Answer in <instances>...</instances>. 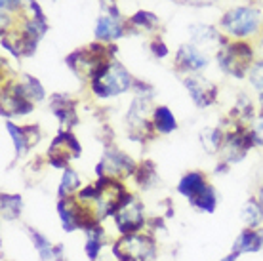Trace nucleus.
Segmentation results:
<instances>
[{
	"label": "nucleus",
	"instance_id": "nucleus-1",
	"mask_svg": "<svg viewBox=\"0 0 263 261\" xmlns=\"http://www.w3.org/2000/svg\"><path fill=\"white\" fill-rule=\"evenodd\" d=\"M132 86V74L119 61H109L101 67L92 79V91L98 98L120 96Z\"/></svg>",
	"mask_w": 263,
	"mask_h": 261
},
{
	"label": "nucleus",
	"instance_id": "nucleus-2",
	"mask_svg": "<svg viewBox=\"0 0 263 261\" xmlns=\"http://www.w3.org/2000/svg\"><path fill=\"white\" fill-rule=\"evenodd\" d=\"M112 254L119 261H157V244L149 235H126L112 246Z\"/></svg>",
	"mask_w": 263,
	"mask_h": 261
},
{
	"label": "nucleus",
	"instance_id": "nucleus-29",
	"mask_svg": "<svg viewBox=\"0 0 263 261\" xmlns=\"http://www.w3.org/2000/svg\"><path fill=\"white\" fill-rule=\"evenodd\" d=\"M151 52L157 55V58H166L168 55V48H166V44L162 42V40H153V44H151Z\"/></svg>",
	"mask_w": 263,
	"mask_h": 261
},
{
	"label": "nucleus",
	"instance_id": "nucleus-21",
	"mask_svg": "<svg viewBox=\"0 0 263 261\" xmlns=\"http://www.w3.org/2000/svg\"><path fill=\"white\" fill-rule=\"evenodd\" d=\"M202 145L204 149L208 151V153H219L221 147H223V141H225V134L219 128H206L202 132Z\"/></svg>",
	"mask_w": 263,
	"mask_h": 261
},
{
	"label": "nucleus",
	"instance_id": "nucleus-16",
	"mask_svg": "<svg viewBox=\"0 0 263 261\" xmlns=\"http://www.w3.org/2000/svg\"><path fill=\"white\" fill-rule=\"evenodd\" d=\"M240 217H242L244 225L248 229H256L263 221V206L257 198H252L244 204L240 210Z\"/></svg>",
	"mask_w": 263,
	"mask_h": 261
},
{
	"label": "nucleus",
	"instance_id": "nucleus-32",
	"mask_svg": "<svg viewBox=\"0 0 263 261\" xmlns=\"http://www.w3.org/2000/svg\"><path fill=\"white\" fill-rule=\"evenodd\" d=\"M237 257H238V254H235V252H231L229 255H225L223 259H219V261H237Z\"/></svg>",
	"mask_w": 263,
	"mask_h": 261
},
{
	"label": "nucleus",
	"instance_id": "nucleus-33",
	"mask_svg": "<svg viewBox=\"0 0 263 261\" xmlns=\"http://www.w3.org/2000/svg\"><path fill=\"white\" fill-rule=\"evenodd\" d=\"M257 200L261 202V206H263V187L259 189V193H257Z\"/></svg>",
	"mask_w": 263,
	"mask_h": 261
},
{
	"label": "nucleus",
	"instance_id": "nucleus-15",
	"mask_svg": "<svg viewBox=\"0 0 263 261\" xmlns=\"http://www.w3.org/2000/svg\"><path fill=\"white\" fill-rule=\"evenodd\" d=\"M153 124H155V130H158L160 134H170L178 128V120L172 115V111L164 105H160L155 109L153 113Z\"/></svg>",
	"mask_w": 263,
	"mask_h": 261
},
{
	"label": "nucleus",
	"instance_id": "nucleus-3",
	"mask_svg": "<svg viewBox=\"0 0 263 261\" xmlns=\"http://www.w3.org/2000/svg\"><path fill=\"white\" fill-rule=\"evenodd\" d=\"M217 61L227 74L235 77V79H242L244 74L250 71L252 48L244 42L225 46L217 52Z\"/></svg>",
	"mask_w": 263,
	"mask_h": 261
},
{
	"label": "nucleus",
	"instance_id": "nucleus-31",
	"mask_svg": "<svg viewBox=\"0 0 263 261\" xmlns=\"http://www.w3.org/2000/svg\"><path fill=\"white\" fill-rule=\"evenodd\" d=\"M189 4H197V6H202V4H212L214 0H187Z\"/></svg>",
	"mask_w": 263,
	"mask_h": 261
},
{
	"label": "nucleus",
	"instance_id": "nucleus-17",
	"mask_svg": "<svg viewBox=\"0 0 263 261\" xmlns=\"http://www.w3.org/2000/svg\"><path fill=\"white\" fill-rule=\"evenodd\" d=\"M27 231H29V236H31V240H33L36 252H39L40 259L42 261H53V257H55V246H53L52 242L48 240L44 235H40L39 231H34V229L29 227Z\"/></svg>",
	"mask_w": 263,
	"mask_h": 261
},
{
	"label": "nucleus",
	"instance_id": "nucleus-28",
	"mask_svg": "<svg viewBox=\"0 0 263 261\" xmlns=\"http://www.w3.org/2000/svg\"><path fill=\"white\" fill-rule=\"evenodd\" d=\"M252 136H254V141L256 145H263V117L257 118L254 126H252Z\"/></svg>",
	"mask_w": 263,
	"mask_h": 261
},
{
	"label": "nucleus",
	"instance_id": "nucleus-5",
	"mask_svg": "<svg viewBox=\"0 0 263 261\" xmlns=\"http://www.w3.org/2000/svg\"><path fill=\"white\" fill-rule=\"evenodd\" d=\"M112 217H115V225H117V229H119V233L122 236L136 235L139 229L145 225L143 206H141L138 198H134L132 195L126 196V200L117 208Z\"/></svg>",
	"mask_w": 263,
	"mask_h": 261
},
{
	"label": "nucleus",
	"instance_id": "nucleus-18",
	"mask_svg": "<svg viewBox=\"0 0 263 261\" xmlns=\"http://www.w3.org/2000/svg\"><path fill=\"white\" fill-rule=\"evenodd\" d=\"M0 206H2V217L8 221H13L20 217L23 210V198L20 195H2Z\"/></svg>",
	"mask_w": 263,
	"mask_h": 261
},
{
	"label": "nucleus",
	"instance_id": "nucleus-6",
	"mask_svg": "<svg viewBox=\"0 0 263 261\" xmlns=\"http://www.w3.org/2000/svg\"><path fill=\"white\" fill-rule=\"evenodd\" d=\"M80 143L69 130H63L48 149V158L53 168H67L69 160L80 157Z\"/></svg>",
	"mask_w": 263,
	"mask_h": 261
},
{
	"label": "nucleus",
	"instance_id": "nucleus-22",
	"mask_svg": "<svg viewBox=\"0 0 263 261\" xmlns=\"http://www.w3.org/2000/svg\"><path fill=\"white\" fill-rule=\"evenodd\" d=\"M136 181H138L139 187H143V189H151L153 185L158 181V176H157V170H155V164L149 162V160H145L141 166H139L138 170H136Z\"/></svg>",
	"mask_w": 263,
	"mask_h": 261
},
{
	"label": "nucleus",
	"instance_id": "nucleus-14",
	"mask_svg": "<svg viewBox=\"0 0 263 261\" xmlns=\"http://www.w3.org/2000/svg\"><path fill=\"white\" fill-rule=\"evenodd\" d=\"M189 34H191L193 44H195V46H204V48L219 46V44H223V42H225L223 36L217 33L214 27L202 25V23H197V25L189 27Z\"/></svg>",
	"mask_w": 263,
	"mask_h": 261
},
{
	"label": "nucleus",
	"instance_id": "nucleus-4",
	"mask_svg": "<svg viewBox=\"0 0 263 261\" xmlns=\"http://www.w3.org/2000/svg\"><path fill=\"white\" fill-rule=\"evenodd\" d=\"M259 17L261 15L256 8L238 6L225 13L221 20V27L233 36H250L259 27Z\"/></svg>",
	"mask_w": 263,
	"mask_h": 261
},
{
	"label": "nucleus",
	"instance_id": "nucleus-30",
	"mask_svg": "<svg viewBox=\"0 0 263 261\" xmlns=\"http://www.w3.org/2000/svg\"><path fill=\"white\" fill-rule=\"evenodd\" d=\"M2 2V10L4 12H12V10H15V8H20V0H0Z\"/></svg>",
	"mask_w": 263,
	"mask_h": 261
},
{
	"label": "nucleus",
	"instance_id": "nucleus-12",
	"mask_svg": "<svg viewBox=\"0 0 263 261\" xmlns=\"http://www.w3.org/2000/svg\"><path fill=\"white\" fill-rule=\"evenodd\" d=\"M263 248V229H244L242 233L237 236L233 244L235 254H248V252H259Z\"/></svg>",
	"mask_w": 263,
	"mask_h": 261
},
{
	"label": "nucleus",
	"instance_id": "nucleus-9",
	"mask_svg": "<svg viewBox=\"0 0 263 261\" xmlns=\"http://www.w3.org/2000/svg\"><path fill=\"white\" fill-rule=\"evenodd\" d=\"M176 63L181 71L198 72L208 67V58L195 44H185L179 48L178 55H176Z\"/></svg>",
	"mask_w": 263,
	"mask_h": 261
},
{
	"label": "nucleus",
	"instance_id": "nucleus-7",
	"mask_svg": "<svg viewBox=\"0 0 263 261\" xmlns=\"http://www.w3.org/2000/svg\"><path fill=\"white\" fill-rule=\"evenodd\" d=\"M136 164L128 155L120 153L117 149H107L101 162L96 166V174L99 177H122V176H134L136 174Z\"/></svg>",
	"mask_w": 263,
	"mask_h": 261
},
{
	"label": "nucleus",
	"instance_id": "nucleus-23",
	"mask_svg": "<svg viewBox=\"0 0 263 261\" xmlns=\"http://www.w3.org/2000/svg\"><path fill=\"white\" fill-rule=\"evenodd\" d=\"M6 130H8V134H10V137H12L15 155H17V157L25 155L27 151L31 149V145L27 141V136H25V132H23V128L15 126L13 122H6Z\"/></svg>",
	"mask_w": 263,
	"mask_h": 261
},
{
	"label": "nucleus",
	"instance_id": "nucleus-20",
	"mask_svg": "<svg viewBox=\"0 0 263 261\" xmlns=\"http://www.w3.org/2000/svg\"><path fill=\"white\" fill-rule=\"evenodd\" d=\"M191 204L197 210H200V212L212 214V212L216 210V206H217V193H216V189H214V185H210V183H208V187H206V189H204Z\"/></svg>",
	"mask_w": 263,
	"mask_h": 261
},
{
	"label": "nucleus",
	"instance_id": "nucleus-27",
	"mask_svg": "<svg viewBox=\"0 0 263 261\" xmlns=\"http://www.w3.org/2000/svg\"><path fill=\"white\" fill-rule=\"evenodd\" d=\"M23 132H25L27 136V141H29V145L33 147L34 143H39L40 141V130L36 124H31V126H23Z\"/></svg>",
	"mask_w": 263,
	"mask_h": 261
},
{
	"label": "nucleus",
	"instance_id": "nucleus-24",
	"mask_svg": "<svg viewBox=\"0 0 263 261\" xmlns=\"http://www.w3.org/2000/svg\"><path fill=\"white\" fill-rule=\"evenodd\" d=\"M21 88H23V94L27 96V99H31V101H42L44 99V96H46V91H44V88H42V84H40L39 80L34 79V77H29V74H25L23 77V80H20Z\"/></svg>",
	"mask_w": 263,
	"mask_h": 261
},
{
	"label": "nucleus",
	"instance_id": "nucleus-8",
	"mask_svg": "<svg viewBox=\"0 0 263 261\" xmlns=\"http://www.w3.org/2000/svg\"><path fill=\"white\" fill-rule=\"evenodd\" d=\"M185 88L191 94V99L198 107H208L216 101L217 98V88L216 84H212L210 80H206L204 77L198 74H189L187 79H183Z\"/></svg>",
	"mask_w": 263,
	"mask_h": 261
},
{
	"label": "nucleus",
	"instance_id": "nucleus-25",
	"mask_svg": "<svg viewBox=\"0 0 263 261\" xmlns=\"http://www.w3.org/2000/svg\"><path fill=\"white\" fill-rule=\"evenodd\" d=\"M132 23L136 27H139V29L153 31V29H157V25H158V17L151 12H138L132 17Z\"/></svg>",
	"mask_w": 263,
	"mask_h": 261
},
{
	"label": "nucleus",
	"instance_id": "nucleus-26",
	"mask_svg": "<svg viewBox=\"0 0 263 261\" xmlns=\"http://www.w3.org/2000/svg\"><path fill=\"white\" fill-rule=\"evenodd\" d=\"M248 74H250L252 86H254V88L261 94V99H263V61H257V63H254V65L250 67Z\"/></svg>",
	"mask_w": 263,
	"mask_h": 261
},
{
	"label": "nucleus",
	"instance_id": "nucleus-13",
	"mask_svg": "<svg viewBox=\"0 0 263 261\" xmlns=\"http://www.w3.org/2000/svg\"><path fill=\"white\" fill-rule=\"evenodd\" d=\"M206 187H208V183H206L204 174H200V172H189V174H185V176L181 177V181H179V185H178V191H179V195H183L189 202H193Z\"/></svg>",
	"mask_w": 263,
	"mask_h": 261
},
{
	"label": "nucleus",
	"instance_id": "nucleus-19",
	"mask_svg": "<svg viewBox=\"0 0 263 261\" xmlns=\"http://www.w3.org/2000/svg\"><path fill=\"white\" fill-rule=\"evenodd\" d=\"M79 189H80V176L72 168H65L60 183V191H58L60 198H69V196H72V193H77Z\"/></svg>",
	"mask_w": 263,
	"mask_h": 261
},
{
	"label": "nucleus",
	"instance_id": "nucleus-11",
	"mask_svg": "<svg viewBox=\"0 0 263 261\" xmlns=\"http://www.w3.org/2000/svg\"><path fill=\"white\" fill-rule=\"evenodd\" d=\"M124 34V27L120 21L119 13H103L96 23V39L103 42L117 40Z\"/></svg>",
	"mask_w": 263,
	"mask_h": 261
},
{
	"label": "nucleus",
	"instance_id": "nucleus-10",
	"mask_svg": "<svg viewBox=\"0 0 263 261\" xmlns=\"http://www.w3.org/2000/svg\"><path fill=\"white\" fill-rule=\"evenodd\" d=\"M50 109L53 111V115L60 118V122L65 126L67 130L79 122L77 111H74V101H72L67 94H53Z\"/></svg>",
	"mask_w": 263,
	"mask_h": 261
}]
</instances>
